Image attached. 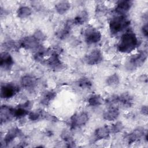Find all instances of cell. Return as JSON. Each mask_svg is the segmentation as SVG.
Segmentation results:
<instances>
[{"instance_id":"6da1fadb","label":"cell","mask_w":148,"mask_h":148,"mask_svg":"<svg viewBox=\"0 0 148 148\" xmlns=\"http://www.w3.org/2000/svg\"><path fill=\"white\" fill-rule=\"evenodd\" d=\"M138 44L136 34L131 29H128L121 35L117 47L121 53H130L138 47Z\"/></svg>"},{"instance_id":"7a4b0ae2","label":"cell","mask_w":148,"mask_h":148,"mask_svg":"<svg viewBox=\"0 0 148 148\" xmlns=\"http://www.w3.org/2000/svg\"><path fill=\"white\" fill-rule=\"evenodd\" d=\"M130 21L126 15H116L109 21V27L110 33L116 35L129 27Z\"/></svg>"},{"instance_id":"3957f363","label":"cell","mask_w":148,"mask_h":148,"mask_svg":"<svg viewBox=\"0 0 148 148\" xmlns=\"http://www.w3.org/2000/svg\"><path fill=\"white\" fill-rule=\"evenodd\" d=\"M147 57L146 50L139 51L138 53L131 56L125 63V68L130 71H133L142 66Z\"/></svg>"},{"instance_id":"277c9868","label":"cell","mask_w":148,"mask_h":148,"mask_svg":"<svg viewBox=\"0 0 148 148\" xmlns=\"http://www.w3.org/2000/svg\"><path fill=\"white\" fill-rule=\"evenodd\" d=\"M85 41L88 45L95 44L99 42L102 38L101 32L91 25H87L83 29Z\"/></svg>"},{"instance_id":"5b68a950","label":"cell","mask_w":148,"mask_h":148,"mask_svg":"<svg viewBox=\"0 0 148 148\" xmlns=\"http://www.w3.org/2000/svg\"><path fill=\"white\" fill-rule=\"evenodd\" d=\"M20 91L19 87L14 83H7L1 85V98L8 99L15 96Z\"/></svg>"},{"instance_id":"8992f818","label":"cell","mask_w":148,"mask_h":148,"mask_svg":"<svg viewBox=\"0 0 148 148\" xmlns=\"http://www.w3.org/2000/svg\"><path fill=\"white\" fill-rule=\"evenodd\" d=\"M18 45L25 50H37L40 47V42L33 35L23 38L18 42Z\"/></svg>"},{"instance_id":"52a82bcc","label":"cell","mask_w":148,"mask_h":148,"mask_svg":"<svg viewBox=\"0 0 148 148\" xmlns=\"http://www.w3.org/2000/svg\"><path fill=\"white\" fill-rule=\"evenodd\" d=\"M88 120L89 116L86 112H81L76 113L71 117V128L72 129H75L81 127L86 125L88 121Z\"/></svg>"},{"instance_id":"ba28073f","label":"cell","mask_w":148,"mask_h":148,"mask_svg":"<svg viewBox=\"0 0 148 148\" xmlns=\"http://www.w3.org/2000/svg\"><path fill=\"white\" fill-rule=\"evenodd\" d=\"M43 64H46L54 70H61L64 67V64L60 59L59 55L57 51L53 50L51 54L45 60Z\"/></svg>"},{"instance_id":"9c48e42d","label":"cell","mask_w":148,"mask_h":148,"mask_svg":"<svg viewBox=\"0 0 148 148\" xmlns=\"http://www.w3.org/2000/svg\"><path fill=\"white\" fill-rule=\"evenodd\" d=\"M32 106L31 101H27L23 103L18 105L13 109V116L16 119H22L26 116H28L30 112V109Z\"/></svg>"},{"instance_id":"30bf717a","label":"cell","mask_w":148,"mask_h":148,"mask_svg":"<svg viewBox=\"0 0 148 148\" xmlns=\"http://www.w3.org/2000/svg\"><path fill=\"white\" fill-rule=\"evenodd\" d=\"M103 56L101 51L99 49H94L85 57L86 62L90 65H97L102 62Z\"/></svg>"},{"instance_id":"8fae6325","label":"cell","mask_w":148,"mask_h":148,"mask_svg":"<svg viewBox=\"0 0 148 148\" xmlns=\"http://www.w3.org/2000/svg\"><path fill=\"white\" fill-rule=\"evenodd\" d=\"M146 134V132H145L144 128L139 127L134 129L131 132L125 136V139L127 141L128 143L131 145L136 141H138L141 138H144Z\"/></svg>"},{"instance_id":"7c38bea8","label":"cell","mask_w":148,"mask_h":148,"mask_svg":"<svg viewBox=\"0 0 148 148\" xmlns=\"http://www.w3.org/2000/svg\"><path fill=\"white\" fill-rule=\"evenodd\" d=\"M14 65V60L8 51L1 52L0 56V66L1 68L5 71H10Z\"/></svg>"},{"instance_id":"4fadbf2b","label":"cell","mask_w":148,"mask_h":148,"mask_svg":"<svg viewBox=\"0 0 148 148\" xmlns=\"http://www.w3.org/2000/svg\"><path fill=\"white\" fill-rule=\"evenodd\" d=\"M133 5V1L130 0L119 1L116 3L114 12L117 15H126Z\"/></svg>"},{"instance_id":"5bb4252c","label":"cell","mask_w":148,"mask_h":148,"mask_svg":"<svg viewBox=\"0 0 148 148\" xmlns=\"http://www.w3.org/2000/svg\"><path fill=\"white\" fill-rule=\"evenodd\" d=\"M13 108L7 106L2 105L0 109V120L1 124L3 123H6L10 121L13 118Z\"/></svg>"},{"instance_id":"9a60e30c","label":"cell","mask_w":148,"mask_h":148,"mask_svg":"<svg viewBox=\"0 0 148 148\" xmlns=\"http://www.w3.org/2000/svg\"><path fill=\"white\" fill-rule=\"evenodd\" d=\"M117 103L124 108H129L134 103V98L129 92H123L117 95Z\"/></svg>"},{"instance_id":"2e32d148","label":"cell","mask_w":148,"mask_h":148,"mask_svg":"<svg viewBox=\"0 0 148 148\" xmlns=\"http://www.w3.org/2000/svg\"><path fill=\"white\" fill-rule=\"evenodd\" d=\"M22 134L21 131L17 127H13L8 130L3 138V143L5 146H8L16 138L20 136Z\"/></svg>"},{"instance_id":"e0dca14e","label":"cell","mask_w":148,"mask_h":148,"mask_svg":"<svg viewBox=\"0 0 148 148\" xmlns=\"http://www.w3.org/2000/svg\"><path fill=\"white\" fill-rule=\"evenodd\" d=\"M20 83L23 87L28 90L32 89L37 84V78L31 75H25L21 78Z\"/></svg>"},{"instance_id":"ac0fdd59","label":"cell","mask_w":148,"mask_h":148,"mask_svg":"<svg viewBox=\"0 0 148 148\" xmlns=\"http://www.w3.org/2000/svg\"><path fill=\"white\" fill-rule=\"evenodd\" d=\"M120 114V110L117 107L110 106L105 110L102 114L103 119L106 121H111L117 119Z\"/></svg>"},{"instance_id":"d6986e66","label":"cell","mask_w":148,"mask_h":148,"mask_svg":"<svg viewBox=\"0 0 148 148\" xmlns=\"http://www.w3.org/2000/svg\"><path fill=\"white\" fill-rule=\"evenodd\" d=\"M110 128L107 125H103L97 128L94 132V139L95 141L108 139L110 134Z\"/></svg>"},{"instance_id":"ffe728a7","label":"cell","mask_w":148,"mask_h":148,"mask_svg":"<svg viewBox=\"0 0 148 148\" xmlns=\"http://www.w3.org/2000/svg\"><path fill=\"white\" fill-rule=\"evenodd\" d=\"M72 24H73V21L71 20H68L67 21L64 27L60 29L57 32V36L60 39H64L68 37V36L69 35L71 31V27Z\"/></svg>"},{"instance_id":"44dd1931","label":"cell","mask_w":148,"mask_h":148,"mask_svg":"<svg viewBox=\"0 0 148 148\" xmlns=\"http://www.w3.org/2000/svg\"><path fill=\"white\" fill-rule=\"evenodd\" d=\"M28 116L31 121H35L46 119L47 117V114L43 109H38L30 112Z\"/></svg>"},{"instance_id":"7402d4cb","label":"cell","mask_w":148,"mask_h":148,"mask_svg":"<svg viewBox=\"0 0 148 148\" xmlns=\"http://www.w3.org/2000/svg\"><path fill=\"white\" fill-rule=\"evenodd\" d=\"M71 8V3L66 1H62L57 2L55 5V9L60 14H64Z\"/></svg>"},{"instance_id":"603a6c76","label":"cell","mask_w":148,"mask_h":148,"mask_svg":"<svg viewBox=\"0 0 148 148\" xmlns=\"http://www.w3.org/2000/svg\"><path fill=\"white\" fill-rule=\"evenodd\" d=\"M88 19V13L85 11V10H83L81 11L80 12H79L74 18L73 21V24L75 25H82L84 23H85L87 21Z\"/></svg>"},{"instance_id":"cb8c5ba5","label":"cell","mask_w":148,"mask_h":148,"mask_svg":"<svg viewBox=\"0 0 148 148\" xmlns=\"http://www.w3.org/2000/svg\"><path fill=\"white\" fill-rule=\"evenodd\" d=\"M87 102L89 106L97 107L102 105L105 102V100L101 95L98 94H94L88 98Z\"/></svg>"},{"instance_id":"d4e9b609","label":"cell","mask_w":148,"mask_h":148,"mask_svg":"<svg viewBox=\"0 0 148 148\" xmlns=\"http://www.w3.org/2000/svg\"><path fill=\"white\" fill-rule=\"evenodd\" d=\"M32 14V9L27 6H21L17 10V17L20 18L28 17Z\"/></svg>"},{"instance_id":"484cf974","label":"cell","mask_w":148,"mask_h":148,"mask_svg":"<svg viewBox=\"0 0 148 148\" xmlns=\"http://www.w3.org/2000/svg\"><path fill=\"white\" fill-rule=\"evenodd\" d=\"M56 96L55 91L50 90L45 92L41 99V103L44 105H48L51 101H52Z\"/></svg>"},{"instance_id":"4316f807","label":"cell","mask_w":148,"mask_h":148,"mask_svg":"<svg viewBox=\"0 0 148 148\" xmlns=\"http://www.w3.org/2000/svg\"><path fill=\"white\" fill-rule=\"evenodd\" d=\"M106 83L109 87H116L120 83V77L119 75L116 73L110 75L109 77H107L106 80Z\"/></svg>"},{"instance_id":"83f0119b","label":"cell","mask_w":148,"mask_h":148,"mask_svg":"<svg viewBox=\"0 0 148 148\" xmlns=\"http://www.w3.org/2000/svg\"><path fill=\"white\" fill-rule=\"evenodd\" d=\"M76 84L78 87L82 88H90L92 85L91 80L87 77H82L79 79Z\"/></svg>"},{"instance_id":"f1b7e54d","label":"cell","mask_w":148,"mask_h":148,"mask_svg":"<svg viewBox=\"0 0 148 148\" xmlns=\"http://www.w3.org/2000/svg\"><path fill=\"white\" fill-rule=\"evenodd\" d=\"M124 128V125L121 121H117L113 124L110 128V132L113 134H117L121 132Z\"/></svg>"},{"instance_id":"f546056e","label":"cell","mask_w":148,"mask_h":148,"mask_svg":"<svg viewBox=\"0 0 148 148\" xmlns=\"http://www.w3.org/2000/svg\"><path fill=\"white\" fill-rule=\"evenodd\" d=\"M33 35L40 42H43L44 40H46V36L44 34V33L41 31L40 30H36L34 34H33Z\"/></svg>"},{"instance_id":"4dcf8cb0","label":"cell","mask_w":148,"mask_h":148,"mask_svg":"<svg viewBox=\"0 0 148 148\" xmlns=\"http://www.w3.org/2000/svg\"><path fill=\"white\" fill-rule=\"evenodd\" d=\"M4 48L6 49L7 50H16L17 48L20 46L19 45H17L16 43H14L13 41H9L6 43H4Z\"/></svg>"},{"instance_id":"1f68e13d","label":"cell","mask_w":148,"mask_h":148,"mask_svg":"<svg viewBox=\"0 0 148 148\" xmlns=\"http://www.w3.org/2000/svg\"><path fill=\"white\" fill-rule=\"evenodd\" d=\"M142 32L143 35L146 37L147 38L148 36V25L147 23L144 24L142 27Z\"/></svg>"},{"instance_id":"d6a6232c","label":"cell","mask_w":148,"mask_h":148,"mask_svg":"<svg viewBox=\"0 0 148 148\" xmlns=\"http://www.w3.org/2000/svg\"><path fill=\"white\" fill-rule=\"evenodd\" d=\"M147 112H148V109H147V105H143L142 106L141 109H140V113L145 116L147 115Z\"/></svg>"},{"instance_id":"836d02e7","label":"cell","mask_w":148,"mask_h":148,"mask_svg":"<svg viewBox=\"0 0 148 148\" xmlns=\"http://www.w3.org/2000/svg\"><path fill=\"white\" fill-rule=\"evenodd\" d=\"M139 79L142 82H145V83H147V76L146 75H142Z\"/></svg>"}]
</instances>
